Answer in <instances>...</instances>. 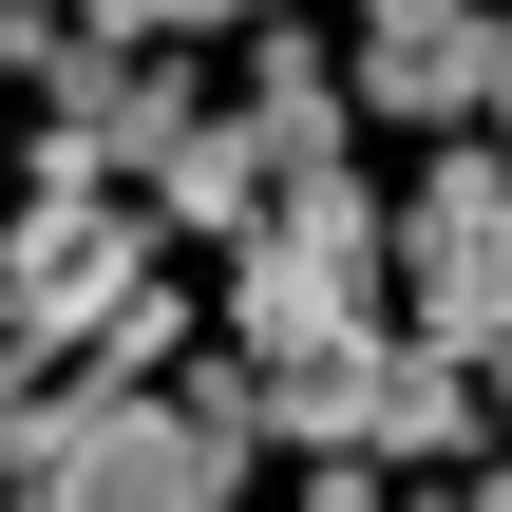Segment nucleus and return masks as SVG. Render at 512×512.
I'll list each match as a JSON object with an SVG mask.
<instances>
[{
	"label": "nucleus",
	"mask_w": 512,
	"mask_h": 512,
	"mask_svg": "<svg viewBox=\"0 0 512 512\" xmlns=\"http://www.w3.org/2000/svg\"><path fill=\"white\" fill-rule=\"evenodd\" d=\"M0 475H19V494H57V512H209L228 494V475H247V437H209V418H190V399H152V380H95V399H57V418H38V399H19V418H0Z\"/></svg>",
	"instance_id": "f257e3e1"
},
{
	"label": "nucleus",
	"mask_w": 512,
	"mask_h": 512,
	"mask_svg": "<svg viewBox=\"0 0 512 512\" xmlns=\"http://www.w3.org/2000/svg\"><path fill=\"white\" fill-rule=\"evenodd\" d=\"M418 285H437V342L512 323V152H456L418 190Z\"/></svg>",
	"instance_id": "f03ea898"
},
{
	"label": "nucleus",
	"mask_w": 512,
	"mask_h": 512,
	"mask_svg": "<svg viewBox=\"0 0 512 512\" xmlns=\"http://www.w3.org/2000/svg\"><path fill=\"white\" fill-rule=\"evenodd\" d=\"M361 95L380 114H475V0H361Z\"/></svg>",
	"instance_id": "7ed1b4c3"
},
{
	"label": "nucleus",
	"mask_w": 512,
	"mask_h": 512,
	"mask_svg": "<svg viewBox=\"0 0 512 512\" xmlns=\"http://www.w3.org/2000/svg\"><path fill=\"white\" fill-rule=\"evenodd\" d=\"M209 19H247V0H95V38H209Z\"/></svg>",
	"instance_id": "20e7f679"
},
{
	"label": "nucleus",
	"mask_w": 512,
	"mask_h": 512,
	"mask_svg": "<svg viewBox=\"0 0 512 512\" xmlns=\"http://www.w3.org/2000/svg\"><path fill=\"white\" fill-rule=\"evenodd\" d=\"M475 95H494V152H512V19H475Z\"/></svg>",
	"instance_id": "39448f33"
}]
</instances>
